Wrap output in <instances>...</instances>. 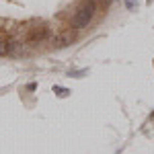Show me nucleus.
<instances>
[{
    "label": "nucleus",
    "instance_id": "f257e3e1",
    "mask_svg": "<svg viewBox=\"0 0 154 154\" xmlns=\"http://www.w3.org/2000/svg\"><path fill=\"white\" fill-rule=\"evenodd\" d=\"M113 0H0V58H31L74 45Z\"/></svg>",
    "mask_w": 154,
    "mask_h": 154
},
{
    "label": "nucleus",
    "instance_id": "f03ea898",
    "mask_svg": "<svg viewBox=\"0 0 154 154\" xmlns=\"http://www.w3.org/2000/svg\"><path fill=\"white\" fill-rule=\"evenodd\" d=\"M54 93H58L60 97H66V95H68V91H66V88H60V86H56V88H54Z\"/></svg>",
    "mask_w": 154,
    "mask_h": 154
}]
</instances>
